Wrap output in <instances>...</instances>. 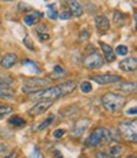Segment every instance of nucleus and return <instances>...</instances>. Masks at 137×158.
<instances>
[{
  "label": "nucleus",
  "mask_w": 137,
  "mask_h": 158,
  "mask_svg": "<svg viewBox=\"0 0 137 158\" xmlns=\"http://www.w3.org/2000/svg\"><path fill=\"white\" fill-rule=\"evenodd\" d=\"M119 139V134L113 129H108L104 127L95 128L91 134L86 138L85 146L86 147H98L102 143H113Z\"/></svg>",
  "instance_id": "1"
},
{
  "label": "nucleus",
  "mask_w": 137,
  "mask_h": 158,
  "mask_svg": "<svg viewBox=\"0 0 137 158\" xmlns=\"http://www.w3.org/2000/svg\"><path fill=\"white\" fill-rule=\"evenodd\" d=\"M75 89H76V82L75 81H66V82H62L60 85L48 87L43 91H39V93L36 94V98L48 99V100L53 101L56 99H60V98H64L68 94H71Z\"/></svg>",
  "instance_id": "2"
},
{
  "label": "nucleus",
  "mask_w": 137,
  "mask_h": 158,
  "mask_svg": "<svg viewBox=\"0 0 137 158\" xmlns=\"http://www.w3.org/2000/svg\"><path fill=\"white\" fill-rule=\"evenodd\" d=\"M126 98L116 93H107L102 96V105L109 113H119L125 108Z\"/></svg>",
  "instance_id": "3"
},
{
  "label": "nucleus",
  "mask_w": 137,
  "mask_h": 158,
  "mask_svg": "<svg viewBox=\"0 0 137 158\" xmlns=\"http://www.w3.org/2000/svg\"><path fill=\"white\" fill-rule=\"evenodd\" d=\"M118 134L127 142L136 143L137 140V120L123 122L118 125Z\"/></svg>",
  "instance_id": "4"
},
{
  "label": "nucleus",
  "mask_w": 137,
  "mask_h": 158,
  "mask_svg": "<svg viewBox=\"0 0 137 158\" xmlns=\"http://www.w3.org/2000/svg\"><path fill=\"white\" fill-rule=\"evenodd\" d=\"M50 85V81L47 78H39V77H32V78H27L23 82L22 91L24 94H33L37 91L42 90Z\"/></svg>",
  "instance_id": "5"
},
{
  "label": "nucleus",
  "mask_w": 137,
  "mask_h": 158,
  "mask_svg": "<svg viewBox=\"0 0 137 158\" xmlns=\"http://www.w3.org/2000/svg\"><path fill=\"white\" fill-rule=\"evenodd\" d=\"M103 64H104V60L99 53H97V52H93V53L86 56V58L84 60V66L88 70L100 69Z\"/></svg>",
  "instance_id": "6"
},
{
  "label": "nucleus",
  "mask_w": 137,
  "mask_h": 158,
  "mask_svg": "<svg viewBox=\"0 0 137 158\" xmlns=\"http://www.w3.org/2000/svg\"><path fill=\"white\" fill-rule=\"evenodd\" d=\"M91 81H95L99 85H109V84H117L122 81V77L119 75H94L90 77Z\"/></svg>",
  "instance_id": "7"
},
{
  "label": "nucleus",
  "mask_w": 137,
  "mask_h": 158,
  "mask_svg": "<svg viewBox=\"0 0 137 158\" xmlns=\"http://www.w3.org/2000/svg\"><path fill=\"white\" fill-rule=\"evenodd\" d=\"M53 105V101L52 100H48V99H42L39 102H37L34 106L28 111V114L31 115V116H38V115H41V114H43V113H46L51 106Z\"/></svg>",
  "instance_id": "8"
},
{
  "label": "nucleus",
  "mask_w": 137,
  "mask_h": 158,
  "mask_svg": "<svg viewBox=\"0 0 137 158\" xmlns=\"http://www.w3.org/2000/svg\"><path fill=\"white\" fill-rule=\"evenodd\" d=\"M89 125H90V119H88V118H83V119H80V120L75 124V127H74V129H73L71 137L77 138V137H80V135H83L84 131L89 128Z\"/></svg>",
  "instance_id": "9"
},
{
  "label": "nucleus",
  "mask_w": 137,
  "mask_h": 158,
  "mask_svg": "<svg viewBox=\"0 0 137 158\" xmlns=\"http://www.w3.org/2000/svg\"><path fill=\"white\" fill-rule=\"evenodd\" d=\"M136 67H137V61L135 57H131V58H125L119 62V69L122 71H125L127 73H132L136 71Z\"/></svg>",
  "instance_id": "10"
},
{
  "label": "nucleus",
  "mask_w": 137,
  "mask_h": 158,
  "mask_svg": "<svg viewBox=\"0 0 137 158\" xmlns=\"http://www.w3.org/2000/svg\"><path fill=\"white\" fill-rule=\"evenodd\" d=\"M94 22H95V27L99 31V33H105L109 29V19L105 15H103V14L97 15Z\"/></svg>",
  "instance_id": "11"
},
{
  "label": "nucleus",
  "mask_w": 137,
  "mask_h": 158,
  "mask_svg": "<svg viewBox=\"0 0 137 158\" xmlns=\"http://www.w3.org/2000/svg\"><path fill=\"white\" fill-rule=\"evenodd\" d=\"M17 62H18L17 55H14V53H7L2 58V61H0V66H2L3 69H7L8 70V69H11Z\"/></svg>",
  "instance_id": "12"
},
{
  "label": "nucleus",
  "mask_w": 137,
  "mask_h": 158,
  "mask_svg": "<svg viewBox=\"0 0 137 158\" xmlns=\"http://www.w3.org/2000/svg\"><path fill=\"white\" fill-rule=\"evenodd\" d=\"M99 44H100V48H102V51H103V55H104L105 60H107L108 62L116 61L114 49H113L111 46H109V44H105V43H103V42H99Z\"/></svg>",
  "instance_id": "13"
},
{
  "label": "nucleus",
  "mask_w": 137,
  "mask_h": 158,
  "mask_svg": "<svg viewBox=\"0 0 137 158\" xmlns=\"http://www.w3.org/2000/svg\"><path fill=\"white\" fill-rule=\"evenodd\" d=\"M48 28H47V25L46 24H38L37 25V28H36V32L38 34V38H39V41H47V39H50V34H48Z\"/></svg>",
  "instance_id": "14"
},
{
  "label": "nucleus",
  "mask_w": 137,
  "mask_h": 158,
  "mask_svg": "<svg viewBox=\"0 0 137 158\" xmlns=\"http://www.w3.org/2000/svg\"><path fill=\"white\" fill-rule=\"evenodd\" d=\"M117 89L121 91H125L127 94H133L136 91V84L133 81H125V82H121L117 86Z\"/></svg>",
  "instance_id": "15"
},
{
  "label": "nucleus",
  "mask_w": 137,
  "mask_h": 158,
  "mask_svg": "<svg viewBox=\"0 0 137 158\" xmlns=\"http://www.w3.org/2000/svg\"><path fill=\"white\" fill-rule=\"evenodd\" d=\"M67 4L70 6V10H71V14L76 15V17H80L83 14V8H81L80 3H77L76 0H67Z\"/></svg>",
  "instance_id": "16"
},
{
  "label": "nucleus",
  "mask_w": 137,
  "mask_h": 158,
  "mask_svg": "<svg viewBox=\"0 0 137 158\" xmlns=\"http://www.w3.org/2000/svg\"><path fill=\"white\" fill-rule=\"evenodd\" d=\"M67 75V72L61 67V66H55L53 67V71H52V73H51V78L52 80H60V78H62V77H65Z\"/></svg>",
  "instance_id": "17"
},
{
  "label": "nucleus",
  "mask_w": 137,
  "mask_h": 158,
  "mask_svg": "<svg viewBox=\"0 0 137 158\" xmlns=\"http://www.w3.org/2000/svg\"><path fill=\"white\" fill-rule=\"evenodd\" d=\"M107 152L112 158H119L123 154V147L119 146V144H116V146H112Z\"/></svg>",
  "instance_id": "18"
},
{
  "label": "nucleus",
  "mask_w": 137,
  "mask_h": 158,
  "mask_svg": "<svg viewBox=\"0 0 137 158\" xmlns=\"http://www.w3.org/2000/svg\"><path fill=\"white\" fill-rule=\"evenodd\" d=\"M125 20H126V17H125V14H122L121 11L116 10L113 13V23H114L116 27H121V25H123L125 24Z\"/></svg>",
  "instance_id": "19"
},
{
  "label": "nucleus",
  "mask_w": 137,
  "mask_h": 158,
  "mask_svg": "<svg viewBox=\"0 0 137 158\" xmlns=\"http://www.w3.org/2000/svg\"><path fill=\"white\" fill-rule=\"evenodd\" d=\"M14 84L13 77L8 75H0V87H11Z\"/></svg>",
  "instance_id": "20"
},
{
  "label": "nucleus",
  "mask_w": 137,
  "mask_h": 158,
  "mask_svg": "<svg viewBox=\"0 0 137 158\" xmlns=\"http://www.w3.org/2000/svg\"><path fill=\"white\" fill-rule=\"evenodd\" d=\"M15 94L11 87H0V98L4 99H14Z\"/></svg>",
  "instance_id": "21"
},
{
  "label": "nucleus",
  "mask_w": 137,
  "mask_h": 158,
  "mask_svg": "<svg viewBox=\"0 0 137 158\" xmlns=\"http://www.w3.org/2000/svg\"><path fill=\"white\" fill-rule=\"evenodd\" d=\"M23 66H24L25 69L31 70L32 73H38V72H39L38 66H37L32 60H23Z\"/></svg>",
  "instance_id": "22"
},
{
  "label": "nucleus",
  "mask_w": 137,
  "mask_h": 158,
  "mask_svg": "<svg viewBox=\"0 0 137 158\" xmlns=\"http://www.w3.org/2000/svg\"><path fill=\"white\" fill-rule=\"evenodd\" d=\"M9 123L11 125H14V127H24L25 125V120L23 119V118L18 116V115H14V116H11L10 119H9Z\"/></svg>",
  "instance_id": "23"
},
{
  "label": "nucleus",
  "mask_w": 137,
  "mask_h": 158,
  "mask_svg": "<svg viewBox=\"0 0 137 158\" xmlns=\"http://www.w3.org/2000/svg\"><path fill=\"white\" fill-rule=\"evenodd\" d=\"M47 9H48V11H47L48 18H50L51 20H56V19L59 18V13H57V10H56V5L51 4V5L47 6Z\"/></svg>",
  "instance_id": "24"
},
{
  "label": "nucleus",
  "mask_w": 137,
  "mask_h": 158,
  "mask_svg": "<svg viewBox=\"0 0 137 158\" xmlns=\"http://www.w3.org/2000/svg\"><path fill=\"white\" fill-rule=\"evenodd\" d=\"M53 119H55V116L53 115H51V116H48L47 119L43 122V123H41L38 127H37V130L38 131H41V130H43V129H46L47 127H50L51 124H52V122H53Z\"/></svg>",
  "instance_id": "25"
},
{
  "label": "nucleus",
  "mask_w": 137,
  "mask_h": 158,
  "mask_svg": "<svg viewBox=\"0 0 137 158\" xmlns=\"http://www.w3.org/2000/svg\"><path fill=\"white\" fill-rule=\"evenodd\" d=\"M11 113V106L9 105H0V119H3L4 116L9 115Z\"/></svg>",
  "instance_id": "26"
},
{
  "label": "nucleus",
  "mask_w": 137,
  "mask_h": 158,
  "mask_svg": "<svg viewBox=\"0 0 137 158\" xmlns=\"http://www.w3.org/2000/svg\"><path fill=\"white\" fill-rule=\"evenodd\" d=\"M24 23H25V25H28V27H32V25L37 22V18L33 15V14H27L25 17H24Z\"/></svg>",
  "instance_id": "27"
},
{
  "label": "nucleus",
  "mask_w": 137,
  "mask_h": 158,
  "mask_svg": "<svg viewBox=\"0 0 137 158\" xmlns=\"http://www.w3.org/2000/svg\"><path fill=\"white\" fill-rule=\"evenodd\" d=\"M80 90L83 91L84 94H89L90 91H91V84L89 81H84L83 84L80 85Z\"/></svg>",
  "instance_id": "28"
},
{
  "label": "nucleus",
  "mask_w": 137,
  "mask_h": 158,
  "mask_svg": "<svg viewBox=\"0 0 137 158\" xmlns=\"http://www.w3.org/2000/svg\"><path fill=\"white\" fill-rule=\"evenodd\" d=\"M116 55H119V56H126L128 53V48L126 46H118L114 51Z\"/></svg>",
  "instance_id": "29"
},
{
  "label": "nucleus",
  "mask_w": 137,
  "mask_h": 158,
  "mask_svg": "<svg viewBox=\"0 0 137 158\" xmlns=\"http://www.w3.org/2000/svg\"><path fill=\"white\" fill-rule=\"evenodd\" d=\"M29 158H43L42 152L39 151V148H38L37 146L33 147V151H32V153L29 154Z\"/></svg>",
  "instance_id": "30"
},
{
  "label": "nucleus",
  "mask_w": 137,
  "mask_h": 158,
  "mask_svg": "<svg viewBox=\"0 0 137 158\" xmlns=\"http://www.w3.org/2000/svg\"><path fill=\"white\" fill-rule=\"evenodd\" d=\"M71 11H62V13H60L59 14V18L61 19V20H67V19H70L71 18Z\"/></svg>",
  "instance_id": "31"
},
{
  "label": "nucleus",
  "mask_w": 137,
  "mask_h": 158,
  "mask_svg": "<svg viewBox=\"0 0 137 158\" xmlns=\"http://www.w3.org/2000/svg\"><path fill=\"white\" fill-rule=\"evenodd\" d=\"M24 44L27 48H29L31 51H34V46H33V42H32V39L28 38V37H25L24 38Z\"/></svg>",
  "instance_id": "32"
},
{
  "label": "nucleus",
  "mask_w": 137,
  "mask_h": 158,
  "mask_svg": "<svg viewBox=\"0 0 137 158\" xmlns=\"http://www.w3.org/2000/svg\"><path fill=\"white\" fill-rule=\"evenodd\" d=\"M95 157H97V158H112L111 156L108 154L107 151H98L97 154H95Z\"/></svg>",
  "instance_id": "33"
},
{
  "label": "nucleus",
  "mask_w": 137,
  "mask_h": 158,
  "mask_svg": "<svg viewBox=\"0 0 137 158\" xmlns=\"http://www.w3.org/2000/svg\"><path fill=\"white\" fill-rule=\"evenodd\" d=\"M18 9H19V11H29V10H32V6L27 5V4H24V3H19Z\"/></svg>",
  "instance_id": "34"
},
{
  "label": "nucleus",
  "mask_w": 137,
  "mask_h": 158,
  "mask_svg": "<svg viewBox=\"0 0 137 158\" xmlns=\"http://www.w3.org/2000/svg\"><path fill=\"white\" fill-rule=\"evenodd\" d=\"M64 134H65V130L64 129H56L53 131V137L55 138H61V137H64Z\"/></svg>",
  "instance_id": "35"
},
{
  "label": "nucleus",
  "mask_w": 137,
  "mask_h": 158,
  "mask_svg": "<svg viewBox=\"0 0 137 158\" xmlns=\"http://www.w3.org/2000/svg\"><path fill=\"white\" fill-rule=\"evenodd\" d=\"M136 106H133V108H131V109H128L127 110V115H136Z\"/></svg>",
  "instance_id": "36"
},
{
  "label": "nucleus",
  "mask_w": 137,
  "mask_h": 158,
  "mask_svg": "<svg viewBox=\"0 0 137 158\" xmlns=\"http://www.w3.org/2000/svg\"><path fill=\"white\" fill-rule=\"evenodd\" d=\"M32 14H33V15H34L37 19H39V18H42V17H43V14H42V13H41V11H33Z\"/></svg>",
  "instance_id": "37"
},
{
  "label": "nucleus",
  "mask_w": 137,
  "mask_h": 158,
  "mask_svg": "<svg viewBox=\"0 0 137 158\" xmlns=\"http://www.w3.org/2000/svg\"><path fill=\"white\" fill-rule=\"evenodd\" d=\"M4 152H7V146L3 143H0V153H4Z\"/></svg>",
  "instance_id": "38"
},
{
  "label": "nucleus",
  "mask_w": 137,
  "mask_h": 158,
  "mask_svg": "<svg viewBox=\"0 0 137 158\" xmlns=\"http://www.w3.org/2000/svg\"><path fill=\"white\" fill-rule=\"evenodd\" d=\"M88 37H89V34H88L86 32H83V35H80V39H83V41H86Z\"/></svg>",
  "instance_id": "39"
},
{
  "label": "nucleus",
  "mask_w": 137,
  "mask_h": 158,
  "mask_svg": "<svg viewBox=\"0 0 137 158\" xmlns=\"http://www.w3.org/2000/svg\"><path fill=\"white\" fill-rule=\"evenodd\" d=\"M4 158H17V152H13V153H10L9 156H7Z\"/></svg>",
  "instance_id": "40"
},
{
  "label": "nucleus",
  "mask_w": 137,
  "mask_h": 158,
  "mask_svg": "<svg viewBox=\"0 0 137 158\" xmlns=\"http://www.w3.org/2000/svg\"><path fill=\"white\" fill-rule=\"evenodd\" d=\"M55 154H56V157H57V158H62V154H61L59 151H55Z\"/></svg>",
  "instance_id": "41"
},
{
  "label": "nucleus",
  "mask_w": 137,
  "mask_h": 158,
  "mask_svg": "<svg viewBox=\"0 0 137 158\" xmlns=\"http://www.w3.org/2000/svg\"><path fill=\"white\" fill-rule=\"evenodd\" d=\"M3 2H11V0H3Z\"/></svg>",
  "instance_id": "42"
},
{
  "label": "nucleus",
  "mask_w": 137,
  "mask_h": 158,
  "mask_svg": "<svg viewBox=\"0 0 137 158\" xmlns=\"http://www.w3.org/2000/svg\"><path fill=\"white\" fill-rule=\"evenodd\" d=\"M128 158H136V157H133V156H132V157H128Z\"/></svg>",
  "instance_id": "43"
},
{
  "label": "nucleus",
  "mask_w": 137,
  "mask_h": 158,
  "mask_svg": "<svg viewBox=\"0 0 137 158\" xmlns=\"http://www.w3.org/2000/svg\"><path fill=\"white\" fill-rule=\"evenodd\" d=\"M81 158H88V157H85V156H84V157H81Z\"/></svg>",
  "instance_id": "44"
},
{
  "label": "nucleus",
  "mask_w": 137,
  "mask_h": 158,
  "mask_svg": "<svg viewBox=\"0 0 137 158\" xmlns=\"http://www.w3.org/2000/svg\"><path fill=\"white\" fill-rule=\"evenodd\" d=\"M133 2H136V0H133Z\"/></svg>",
  "instance_id": "45"
},
{
  "label": "nucleus",
  "mask_w": 137,
  "mask_h": 158,
  "mask_svg": "<svg viewBox=\"0 0 137 158\" xmlns=\"http://www.w3.org/2000/svg\"><path fill=\"white\" fill-rule=\"evenodd\" d=\"M0 24H2V22H0Z\"/></svg>",
  "instance_id": "46"
}]
</instances>
